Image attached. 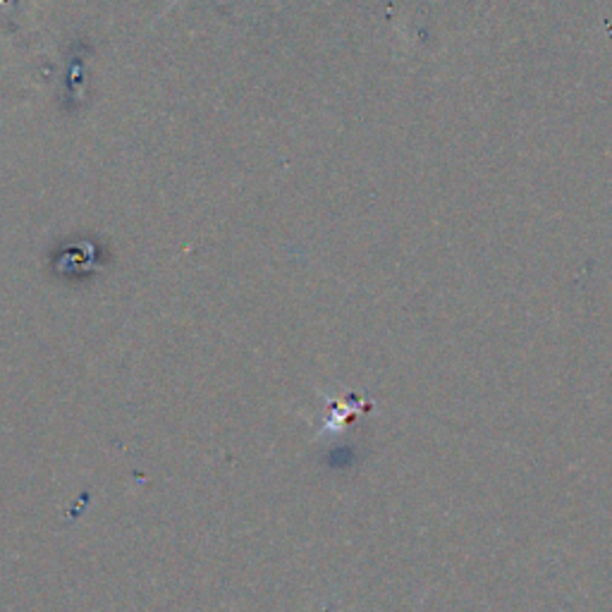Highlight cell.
<instances>
[{
    "instance_id": "obj_1",
    "label": "cell",
    "mask_w": 612,
    "mask_h": 612,
    "mask_svg": "<svg viewBox=\"0 0 612 612\" xmlns=\"http://www.w3.org/2000/svg\"><path fill=\"white\" fill-rule=\"evenodd\" d=\"M177 3H179V0H171V3H167V10H171V8L177 5Z\"/></svg>"
}]
</instances>
